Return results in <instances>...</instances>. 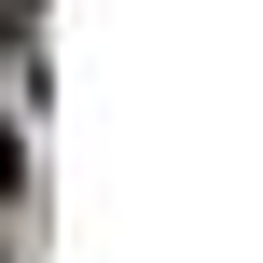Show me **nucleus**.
<instances>
[{
    "label": "nucleus",
    "instance_id": "f257e3e1",
    "mask_svg": "<svg viewBox=\"0 0 263 263\" xmlns=\"http://www.w3.org/2000/svg\"><path fill=\"white\" fill-rule=\"evenodd\" d=\"M0 194H14V125H0Z\"/></svg>",
    "mask_w": 263,
    "mask_h": 263
}]
</instances>
